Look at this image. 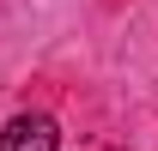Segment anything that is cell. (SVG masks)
Instances as JSON below:
<instances>
[{
  "label": "cell",
  "mask_w": 158,
  "mask_h": 151,
  "mask_svg": "<svg viewBox=\"0 0 158 151\" xmlns=\"http://www.w3.org/2000/svg\"><path fill=\"white\" fill-rule=\"evenodd\" d=\"M0 151H61L55 115H12L6 133H0Z\"/></svg>",
  "instance_id": "6da1fadb"
}]
</instances>
